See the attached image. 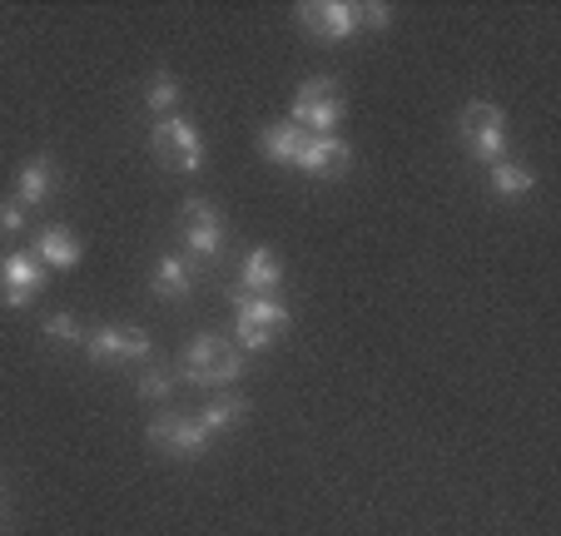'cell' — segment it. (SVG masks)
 <instances>
[{"label":"cell","instance_id":"1","mask_svg":"<svg viewBox=\"0 0 561 536\" xmlns=\"http://www.w3.org/2000/svg\"><path fill=\"white\" fill-rule=\"evenodd\" d=\"M239 363H244V353H239L233 338L199 333L190 343V353H184V378L199 383V388H224V383L239 378Z\"/></svg>","mask_w":561,"mask_h":536},{"label":"cell","instance_id":"2","mask_svg":"<svg viewBox=\"0 0 561 536\" xmlns=\"http://www.w3.org/2000/svg\"><path fill=\"white\" fill-rule=\"evenodd\" d=\"M233 338H239V353H264L278 333L288 328V308L274 298H244L233 294Z\"/></svg>","mask_w":561,"mask_h":536},{"label":"cell","instance_id":"3","mask_svg":"<svg viewBox=\"0 0 561 536\" xmlns=\"http://www.w3.org/2000/svg\"><path fill=\"white\" fill-rule=\"evenodd\" d=\"M343 105H339V84L333 80H304L294 95V119L288 125L308 129V135H333Z\"/></svg>","mask_w":561,"mask_h":536},{"label":"cell","instance_id":"4","mask_svg":"<svg viewBox=\"0 0 561 536\" xmlns=\"http://www.w3.org/2000/svg\"><path fill=\"white\" fill-rule=\"evenodd\" d=\"M462 139L477 159H492V164H497L502 149H507V119H502V110L492 105V100H472V105L462 110Z\"/></svg>","mask_w":561,"mask_h":536},{"label":"cell","instance_id":"5","mask_svg":"<svg viewBox=\"0 0 561 536\" xmlns=\"http://www.w3.org/2000/svg\"><path fill=\"white\" fill-rule=\"evenodd\" d=\"M154 155L164 169H180V174H194L204 164V139L194 135L190 119H159L154 125Z\"/></svg>","mask_w":561,"mask_h":536},{"label":"cell","instance_id":"6","mask_svg":"<svg viewBox=\"0 0 561 536\" xmlns=\"http://www.w3.org/2000/svg\"><path fill=\"white\" fill-rule=\"evenodd\" d=\"M298 21H304V31L318 35V41H348V35L358 31V5H348V0H304V5H298Z\"/></svg>","mask_w":561,"mask_h":536},{"label":"cell","instance_id":"7","mask_svg":"<svg viewBox=\"0 0 561 536\" xmlns=\"http://www.w3.org/2000/svg\"><path fill=\"white\" fill-rule=\"evenodd\" d=\"M149 442L154 447H164V453H174V457H194V453H204L209 447V432H204V422L199 418H154L149 422Z\"/></svg>","mask_w":561,"mask_h":536},{"label":"cell","instance_id":"8","mask_svg":"<svg viewBox=\"0 0 561 536\" xmlns=\"http://www.w3.org/2000/svg\"><path fill=\"white\" fill-rule=\"evenodd\" d=\"M149 333L145 328H95V333H85V353L95 357V363H119V357H149Z\"/></svg>","mask_w":561,"mask_h":536},{"label":"cell","instance_id":"9","mask_svg":"<svg viewBox=\"0 0 561 536\" xmlns=\"http://www.w3.org/2000/svg\"><path fill=\"white\" fill-rule=\"evenodd\" d=\"M348 164H353V149L343 145L339 135H308L294 169H304V174H313V179H343Z\"/></svg>","mask_w":561,"mask_h":536},{"label":"cell","instance_id":"10","mask_svg":"<svg viewBox=\"0 0 561 536\" xmlns=\"http://www.w3.org/2000/svg\"><path fill=\"white\" fill-rule=\"evenodd\" d=\"M184 243H190V253H199V259H214L224 243V224L219 214H214V204L204 199H184Z\"/></svg>","mask_w":561,"mask_h":536},{"label":"cell","instance_id":"11","mask_svg":"<svg viewBox=\"0 0 561 536\" xmlns=\"http://www.w3.org/2000/svg\"><path fill=\"white\" fill-rule=\"evenodd\" d=\"M45 284V269L35 253H5V269H0V288H5V304L25 308L31 294Z\"/></svg>","mask_w":561,"mask_h":536},{"label":"cell","instance_id":"12","mask_svg":"<svg viewBox=\"0 0 561 536\" xmlns=\"http://www.w3.org/2000/svg\"><path fill=\"white\" fill-rule=\"evenodd\" d=\"M233 294H249V298H274L278 294V259L274 249H254L244 259V284Z\"/></svg>","mask_w":561,"mask_h":536},{"label":"cell","instance_id":"13","mask_svg":"<svg viewBox=\"0 0 561 536\" xmlns=\"http://www.w3.org/2000/svg\"><path fill=\"white\" fill-rule=\"evenodd\" d=\"M55 190V164L50 159H31V164L15 174V204L21 209H31V204H45Z\"/></svg>","mask_w":561,"mask_h":536},{"label":"cell","instance_id":"14","mask_svg":"<svg viewBox=\"0 0 561 536\" xmlns=\"http://www.w3.org/2000/svg\"><path fill=\"white\" fill-rule=\"evenodd\" d=\"M35 259H45L50 269H75L80 263V239L70 229H41L35 233Z\"/></svg>","mask_w":561,"mask_h":536},{"label":"cell","instance_id":"15","mask_svg":"<svg viewBox=\"0 0 561 536\" xmlns=\"http://www.w3.org/2000/svg\"><path fill=\"white\" fill-rule=\"evenodd\" d=\"M259 145H264V155L278 159V164H298V155H304V145H308V129H298V125H268L264 135H259Z\"/></svg>","mask_w":561,"mask_h":536},{"label":"cell","instance_id":"16","mask_svg":"<svg viewBox=\"0 0 561 536\" xmlns=\"http://www.w3.org/2000/svg\"><path fill=\"white\" fill-rule=\"evenodd\" d=\"M190 288H194L190 263L174 259V253H164V259L154 263V294H159V298H184Z\"/></svg>","mask_w":561,"mask_h":536},{"label":"cell","instance_id":"17","mask_svg":"<svg viewBox=\"0 0 561 536\" xmlns=\"http://www.w3.org/2000/svg\"><path fill=\"white\" fill-rule=\"evenodd\" d=\"M531 184H537V179H531V169H527V164H507V159H497V164H492V190H497L502 199L531 194Z\"/></svg>","mask_w":561,"mask_h":536},{"label":"cell","instance_id":"18","mask_svg":"<svg viewBox=\"0 0 561 536\" xmlns=\"http://www.w3.org/2000/svg\"><path fill=\"white\" fill-rule=\"evenodd\" d=\"M239 418H249V398H219V402H209V408L199 412V422H204V432H224V427H233Z\"/></svg>","mask_w":561,"mask_h":536},{"label":"cell","instance_id":"19","mask_svg":"<svg viewBox=\"0 0 561 536\" xmlns=\"http://www.w3.org/2000/svg\"><path fill=\"white\" fill-rule=\"evenodd\" d=\"M41 338H50V343H85V328L75 323L70 313H55L41 323Z\"/></svg>","mask_w":561,"mask_h":536},{"label":"cell","instance_id":"20","mask_svg":"<svg viewBox=\"0 0 561 536\" xmlns=\"http://www.w3.org/2000/svg\"><path fill=\"white\" fill-rule=\"evenodd\" d=\"M174 100H180V84H174L170 75H154V84H149V110L164 115V110H174Z\"/></svg>","mask_w":561,"mask_h":536},{"label":"cell","instance_id":"21","mask_svg":"<svg viewBox=\"0 0 561 536\" xmlns=\"http://www.w3.org/2000/svg\"><path fill=\"white\" fill-rule=\"evenodd\" d=\"M139 398H145V402L170 398V373H164V368H149L145 378H139Z\"/></svg>","mask_w":561,"mask_h":536},{"label":"cell","instance_id":"22","mask_svg":"<svg viewBox=\"0 0 561 536\" xmlns=\"http://www.w3.org/2000/svg\"><path fill=\"white\" fill-rule=\"evenodd\" d=\"M388 5H358V31L363 25H368V31H382V25H388Z\"/></svg>","mask_w":561,"mask_h":536},{"label":"cell","instance_id":"23","mask_svg":"<svg viewBox=\"0 0 561 536\" xmlns=\"http://www.w3.org/2000/svg\"><path fill=\"white\" fill-rule=\"evenodd\" d=\"M0 229H5V233H15V229H25V209H21V204H0Z\"/></svg>","mask_w":561,"mask_h":536}]
</instances>
